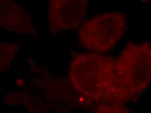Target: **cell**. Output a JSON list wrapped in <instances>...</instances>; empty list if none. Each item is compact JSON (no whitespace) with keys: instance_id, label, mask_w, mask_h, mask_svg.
Masks as SVG:
<instances>
[{"instance_id":"6da1fadb","label":"cell","mask_w":151,"mask_h":113,"mask_svg":"<svg viewBox=\"0 0 151 113\" xmlns=\"http://www.w3.org/2000/svg\"><path fill=\"white\" fill-rule=\"evenodd\" d=\"M72 87L92 102L122 103L115 74V59L99 53L76 55L70 67Z\"/></svg>"},{"instance_id":"7a4b0ae2","label":"cell","mask_w":151,"mask_h":113,"mask_svg":"<svg viewBox=\"0 0 151 113\" xmlns=\"http://www.w3.org/2000/svg\"><path fill=\"white\" fill-rule=\"evenodd\" d=\"M115 74L122 103L143 93L150 82V44L144 42L127 45L115 59Z\"/></svg>"},{"instance_id":"3957f363","label":"cell","mask_w":151,"mask_h":113,"mask_svg":"<svg viewBox=\"0 0 151 113\" xmlns=\"http://www.w3.org/2000/svg\"><path fill=\"white\" fill-rule=\"evenodd\" d=\"M127 19L121 12H108L89 18L81 25L78 38L85 48L103 53L114 48L123 36Z\"/></svg>"},{"instance_id":"277c9868","label":"cell","mask_w":151,"mask_h":113,"mask_svg":"<svg viewBox=\"0 0 151 113\" xmlns=\"http://www.w3.org/2000/svg\"><path fill=\"white\" fill-rule=\"evenodd\" d=\"M89 0H49V31L55 34L80 27L86 17Z\"/></svg>"},{"instance_id":"5b68a950","label":"cell","mask_w":151,"mask_h":113,"mask_svg":"<svg viewBox=\"0 0 151 113\" xmlns=\"http://www.w3.org/2000/svg\"><path fill=\"white\" fill-rule=\"evenodd\" d=\"M0 28L26 36H37L29 14L14 0H0Z\"/></svg>"},{"instance_id":"8992f818","label":"cell","mask_w":151,"mask_h":113,"mask_svg":"<svg viewBox=\"0 0 151 113\" xmlns=\"http://www.w3.org/2000/svg\"><path fill=\"white\" fill-rule=\"evenodd\" d=\"M19 49L20 45L17 43L0 42V72L11 67Z\"/></svg>"},{"instance_id":"52a82bcc","label":"cell","mask_w":151,"mask_h":113,"mask_svg":"<svg viewBox=\"0 0 151 113\" xmlns=\"http://www.w3.org/2000/svg\"><path fill=\"white\" fill-rule=\"evenodd\" d=\"M94 113H132L127 107L117 102H100L96 106Z\"/></svg>"}]
</instances>
